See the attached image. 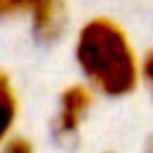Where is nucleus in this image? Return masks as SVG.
<instances>
[{
    "label": "nucleus",
    "mask_w": 153,
    "mask_h": 153,
    "mask_svg": "<svg viewBox=\"0 0 153 153\" xmlns=\"http://www.w3.org/2000/svg\"><path fill=\"white\" fill-rule=\"evenodd\" d=\"M74 60L96 93L124 98L143 81V60L136 55L127 31L110 17H91L74 41Z\"/></svg>",
    "instance_id": "f257e3e1"
},
{
    "label": "nucleus",
    "mask_w": 153,
    "mask_h": 153,
    "mask_svg": "<svg viewBox=\"0 0 153 153\" xmlns=\"http://www.w3.org/2000/svg\"><path fill=\"white\" fill-rule=\"evenodd\" d=\"M93 88L88 84H69L57 98V112L53 120V139L62 146H72L79 139V129L91 112Z\"/></svg>",
    "instance_id": "f03ea898"
},
{
    "label": "nucleus",
    "mask_w": 153,
    "mask_h": 153,
    "mask_svg": "<svg viewBox=\"0 0 153 153\" xmlns=\"http://www.w3.org/2000/svg\"><path fill=\"white\" fill-rule=\"evenodd\" d=\"M67 22H69V17H67L65 0H48L45 5H41L29 17L31 36L41 45H53L55 41L62 38V33L67 29Z\"/></svg>",
    "instance_id": "7ed1b4c3"
},
{
    "label": "nucleus",
    "mask_w": 153,
    "mask_h": 153,
    "mask_svg": "<svg viewBox=\"0 0 153 153\" xmlns=\"http://www.w3.org/2000/svg\"><path fill=\"white\" fill-rule=\"evenodd\" d=\"M0 105H2V139H5L12 134L17 115H19V98L14 93V86H12L7 72H2V76H0Z\"/></svg>",
    "instance_id": "20e7f679"
},
{
    "label": "nucleus",
    "mask_w": 153,
    "mask_h": 153,
    "mask_svg": "<svg viewBox=\"0 0 153 153\" xmlns=\"http://www.w3.org/2000/svg\"><path fill=\"white\" fill-rule=\"evenodd\" d=\"M48 0H0V14L2 17H31L41 5Z\"/></svg>",
    "instance_id": "39448f33"
},
{
    "label": "nucleus",
    "mask_w": 153,
    "mask_h": 153,
    "mask_svg": "<svg viewBox=\"0 0 153 153\" xmlns=\"http://www.w3.org/2000/svg\"><path fill=\"white\" fill-rule=\"evenodd\" d=\"M0 153H36L31 139L22 136V134H10L2 139V148Z\"/></svg>",
    "instance_id": "423d86ee"
},
{
    "label": "nucleus",
    "mask_w": 153,
    "mask_h": 153,
    "mask_svg": "<svg viewBox=\"0 0 153 153\" xmlns=\"http://www.w3.org/2000/svg\"><path fill=\"white\" fill-rule=\"evenodd\" d=\"M141 74H143V84H146V88H148V93L153 98V48L143 55V69H141Z\"/></svg>",
    "instance_id": "0eeeda50"
},
{
    "label": "nucleus",
    "mask_w": 153,
    "mask_h": 153,
    "mask_svg": "<svg viewBox=\"0 0 153 153\" xmlns=\"http://www.w3.org/2000/svg\"><path fill=\"white\" fill-rule=\"evenodd\" d=\"M143 153H153V136L148 139V143L143 146Z\"/></svg>",
    "instance_id": "6e6552de"
}]
</instances>
